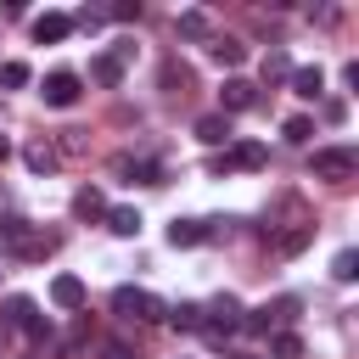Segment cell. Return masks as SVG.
<instances>
[{
  "mask_svg": "<svg viewBox=\"0 0 359 359\" xmlns=\"http://www.w3.org/2000/svg\"><path fill=\"white\" fill-rule=\"evenodd\" d=\"M309 168H314V180H331V185H348V180L359 174V151H353V146H320Z\"/></svg>",
  "mask_w": 359,
  "mask_h": 359,
  "instance_id": "6da1fadb",
  "label": "cell"
},
{
  "mask_svg": "<svg viewBox=\"0 0 359 359\" xmlns=\"http://www.w3.org/2000/svg\"><path fill=\"white\" fill-rule=\"evenodd\" d=\"M0 320H6V325H22V337H28L34 348H45V342L56 337V331H50V320L39 314V303H34V297H11Z\"/></svg>",
  "mask_w": 359,
  "mask_h": 359,
  "instance_id": "7a4b0ae2",
  "label": "cell"
},
{
  "mask_svg": "<svg viewBox=\"0 0 359 359\" xmlns=\"http://www.w3.org/2000/svg\"><path fill=\"white\" fill-rule=\"evenodd\" d=\"M112 309H118V314H129V320H146V325H157V320L168 314V303H163V297H151L146 286H118V292H112Z\"/></svg>",
  "mask_w": 359,
  "mask_h": 359,
  "instance_id": "3957f363",
  "label": "cell"
},
{
  "mask_svg": "<svg viewBox=\"0 0 359 359\" xmlns=\"http://www.w3.org/2000/svg\"><path fill=\"white\" fill-rule=\"evenodd\" d=\"M39 95H45V107H79V95H84V79H79V73H67V67H56V73H45Z\"/></svg>",
  "mask_w": 359,
  "mask_h": 359,
  "instance_id": "277c9868",
  "label": "cell"
},
{
  "mask_svg": "<svg viewBox=\"0 0 359 359\" xmlns=\"http://www.w3.org/2000/svg\"><path fill=\"white\" fill-rule=\"evenodd\" d=\"M247 107H258V84H247V79H224V90H219V112L236 118V112H247Z\"/></svg>",
  "mask_w": 359,
  "mask_h": 359,
  "instance_id": "5b68a950",
  "label": "cell"
},
{
  "mask_svg": "<svg viewBox=\"0 0 359 359\" xmlns=\"http://www.w3.org/2000/svg\"><path fill=\"white\" fill-rule=\"evenodd\" d=\"M50 303H56V309H73V314H79V309L90 303V286H84L79 275H56V280H50Z\"/></svg>",
  "mask_w": 359,
  "mask_h": 359,
  "instance_id": "8992f818",
  "label": "cell"
},
{
  "mask_svg": "<svg viewBox=\"0 0 359 359\" xmlns=\"http://www.w3.org/2000/svg\"><path fill=\"white\" fill-rule=\"evenodd\" d=\"M67 34H73V17H67V11H45V17H34V39H39V45H62Z\"/></svg>",
  "mask_w": 359,
  "mask_h": 359,
  "instance_id": "52a82bcc",
  "label": "cell"
},
{
  "mask_svg": "<svg viewBox=\"0 0 359 359\" xmlns=\"http://www.w3.org/2000/svg\"><path fill=\"white\" fill-rule=\"evenodd\" d=\"M196 140H202V146H230L236 129H230L224 112H202V118H196Z\"/></svg>",
  "mask_w": 359,
  "mask_h": 359,
  "instance_id": "ba28073f",
  "label": "cell"
},
{
  "mask_svg": "<svg viewBox=\"0 0 359 359\" xmlns=\"http://www.w3.org/2000/svg\"><path fill=\"white\" fill-rule=\"evenodd\" d=\"M73 219H84V224L107 219V196H101L95 185H79V191H73Z\"/></svg>",
  "mask_w": 359,
  "mask_h": 359,
  "instance_id": "9c48e42d",
  "label": "cell"
},
{
  "mask_svg": "<svg viewBox=\"0 0 359 359\" xmlns=\"http://www.w3.org/2000/svg\"><path fill=\"white\" fill-rule=\"evenodd\" d=\"M208 236H213V230H208L202 219H174V224H168V247H202Z\"/></svg>",
  "mask_w": 359,
  "mask_h": 359,
  "instance_id": "30bf717a",
  "label": "cell"
},
{
  "mask_svg": "<svg viewBox=\"0 0 359 359\" xmlns=\"http://www.w3.org/2000/svg\"><path fill=\"white\" fill-rule=\"evenodd\" d=\"M309 241H314V224H309V219H303V224H292V230H280V236H269V247H275L280 258H292V252H303Z\"/></svg>",
  "mask_w": 359,
  "mask_h": 359,
  "instance_id": "8fae6325",
  "label": "cell"
},
{
  "mask_svg": "<svg viewBox=\"0 0 359 359\" xmlns=\"http://www.w3.org/2000/svg\"><path fill=\"white\" fill-rule=\"evenodd\" d=\"M208 56H213L219 67H241V62H247V45L230 39V34H219V39H208Z\"/></svg>",
  "mask_w": 359,
  "mask_h": 359,
  "instance_id": "7c38bea8",
  "label": "cell"
},
{
  "mask_svg": "<svg viewBox=\"0 0 359 359\" xmlns=\"http://www.w3.org/2000/svg\"><path fill=\"white\" fill-rule=\"evenodd\" d=\"M292 95H303V101H314V95H325V73L320 67H292Z\"/></svg>",
  "mask_w": 359,
  "mask_h": 359,
  "instance_id": "4fadbf2b",
  "label": "cell"
},
{
  "mask_svg": "<svg viewBox=\"0 0 359 359\" xmlns=\"http://www.w3.org/2000/svg\"><path fill=\"white\" fill-rule=\"evenodd\" d=\"M224 157H230V168H264V157H269V151H264V140H236Z\"/></svg>",
  "mask_w": 359,
  "mask_h": 359,
  "instance_id": "5bb4252c",
  "label": "cell"
},
{
  "mask_svg": "<svg viewBox=\"0 0 359 359\" xmlns=\"http://www.w3.org/2000/svg\"><path fill=\"white\" fill-rule=\"evenodd\" d=\"M0 241H6L11 252H22V247L34 241V230H28V219H22V213H6V219H0Z\"/></svg>",
  "mask_w": 359,
  "mask_h": 359,
  "instance_id": "9a60e30c",
  "label": "cell"
},
{
  "mask_svg": "<svg viewBox=\"0 0 359 359\" xmlns=\"http://www.w3.org/2000/svg\"><path fill=\"white\" fill-rule=\"evenodd\" d=\"M174 28H180V39H213L208 11H180V17H174Z\"/></svg>",
  "mask_w": 359,
  "mask_h": 359,
  "instance_id": "2e32d148",
  "label": "cell"
},
{
  "mask_svg": "<svg viewBox=\"0 0 359 359\" xmlns=\"http://www.w3.org/2000/svg\"><path fill=\"white\" fill-rule=\"evenodd\" d=\"M90 79H95V84H107V90H118V84H123V62L107 50V56H95V62H90Z\"/></svg>",
  "mask_w": 359,
  "mask_h": 359,
  "instance_id": "e0dca14e",
  "label": "cell"
},
{
  "mask_svg": "<svg viewBox=\"0 0 359 359\" xmlns=\"http://www.w3.org/2000/svg\"><path fill=\"white\" fill-rule=\"evenodd\" d=\"M22 163H28L34 174H50V168H56V146H50V140H28V146H22Z\"/></svg>",
  "mask_w": 359,
  "mask_h": 359,
  "instance_id": "ac0fdd59",
  "label": "cell"
},
{
  "mask_svg": "<svg viewBox=\"0 0 359 359\" xmlns=\"http://www.w3.org/2000/svg\"><path fill=\"white\" fill-rule=\"evenodd\" d=\"M163 320H168L174 331H202V303H174Z\"/></svg>",
  "mask_w": 359,
  "mask_h": 359,
  "instance_id": "d6986e66",
  "label": "cell"
},
{
  "mask_svg": "<svg viewBox=\"0 0 359 359\" xmlns=\"http://www.w3.org/2000/svg\"><path fill=\"white\" fill-rule=\"evenodd\" d=\"M107 230L112 236H140V213L135 208H107Z\"/></svg>",
  "mask_w": 359,
  "mask_h": 359,
  "instance_id": "ffe728a7",
  "label": "cell"
},
{
  "mask_svg": "<svg viewBox=\"0 0 359 359\" xmlns=\"http://www.w3.org/2000/svg\"><path fill=\"white\" fill-rule=\"evenodd\" d=\"M269 353L275 359H303V337L297 331H269Z\"/></svg>",
  "mask_w": 359,
  "mask_h": 359,
  "instance_id": "44dd1931",
  "label": "cell"
},
{
  "mask_svg": "<svg viewBox=\"0 0 359 359\" xmlns=\"http://www.w3.org/2000/svg\"><path fill=\"white\" fill-rule=\"evenodd\" d=\"M280 79H292V56L275 45V50L264 56V84H280Z\"/></svg>",
  "mask_w": 359,
  "mask_h": 359,
  "instance_id": "7402d4cb",
  "label": "cell"
},
{
  "mask_svg": "<svg viewBox=\"0 0 359 359\" xmlns=\"http://www.w3.org/2000/svg\"><path fill=\"white\" fill-rule=\"evenodd\" d=\"M280 135H286L292 146H309V140H314V118H303V112H297V118H286V123H280Z\"/></svg>",
  "mask_w": 359,
  "mask_h": 359,
  "instance_id": "603a6c76",
  "label": "cell"
},
{
  "mask_svg": "<svg viewBox=\"0 0 359 359\" xmlns=\"http://www.w3.org/2000/svg\"><path fill=\"white\" fill-rule=\"evenodd\" d=\"M185 84H191V67H180V62H163V90H168V95H185Z\"/></svg>",
  "mask_w": 359,
  "mask_h": 359,
  "instance_id": "cb8c5ba5",
  "label": "cell"
},
{
  "mask_svg": "<svg viewBox=\"0 0 359 359\" xmlns=\"http://www.w3.org/2000/svg\"><path fill=\"white\" fill-rule=\"evenodd\" d=\"M28 79H34V73H28V62H0V84H6V90H22Z\"/></svg>",
  "mask_w": 359,
  "mask_h": 359,
  "instance_id": "d4e9b609",
  "label": "cell"
},
{
  "mask_svg": "<svg viewBox=\"0 0 359 359\" xmlns=\"http://www.w3.org/2000/svg\"><path fill=\"white\" fill-rule=\"evenodd\" d=\"M331 275H337V280H353V275H359V252H353V247H342V252L331 258Z\"/></svg>",
  "mask_w": 359,
  "mask_h": 359,
  "instance_id": "484cf974",
  "label": "cell"
},
{
  "mask_svg": "<svg viewBox=\"0 0 359 359\" xmlns=\"http://www.w3.org/2000/svg\"><path fill=\"white\" fill-rule=\"evenodd\" d=\"M107 17L112 22H140V0H118V6H107Z\"/></svg>",
  "mask_w": 359,
  "mask_h": 359,
  "instance_id": "4316f807",
  "label": "cell"
},
{
  "mask_svg": "<svg viewBox=\"0 0 359 359\" xmlns=\"http://www.w3.org/2000/svg\"><path fill=\"white\" fill-rule=\"evenodd\" d=\"M101 359H140V353H135L123 337H107V342H101Z\"/></svg>",
  "mask_w": 359,
  "mask_h": 359,
  "instance_id": "83f0119b",
  "label": "cell"
},
{
  "mask_svg": "<svg viewBox=\"0 0 359 359\" xmlns=\"http://www.w3.org/2000/svg\"><path fill=\"white\" fill-rule=\"evenodd\" d=\"M348 118V101H325V123H342Z\"/></svg>",
  "mask_w": 359,
  "mask_h": 359,
  "instance_id": "f1b7e54d",
  "label": "cell"
},
{
  "mask_svg": "<svg viewBox=\"0 0 359 359\" xmlns=\"http://www.w3.org/2000/svg\"><path fill=\"white\" fill-rule=\"evenodd\" d=\"M224 359H258V353H247V348H230V353H224Z\"/></svg>",
  "mask_w": 359,
  "mask_h": 359,
  "instance_id": "f546056e",
  "label": "cell"
},
{
  "mask_svg": "<svg viewBox=\"0 0 359 359\" xmlns=\"http://www.w3.org/2000/svg\"><path fill=\"white\" fill-rule=\"evenodd\" d=\"M6 157H11V140H6V135H0V163H6Z\"/></svg>",
  "mask_w": 359,
  "mask_h": 359,
  "instance_id": "4dcf8cb0",
  "label": "cell"
},
{
  "mask_svg": "<svg viewBox=\"0 0 359 359\" xmlns=\"http://www.w3.org/2000/svg\"><path fill=\"white\" fill-rule=\"evenodd\" d=\"M0 342H6V320H0Z\"/></svg>",
  "mask_w": 359,
  "mask_h": 359,
  "instance_id": "1f68e13d",
  "label": "cell"
},
{
  "mask_svg": "<svg viewBox=\"0 0 359 359\" xmlns=\"http://www.w3.org/2000/svg\"><path fill=\"white\" fill-rule=\"evenodd\" d=\"M34 359H39V353H34Z\"/></svg>",
  "mask_w": 359,
  "mask_h": 359,
  "instance_id": "d6a6232c",
  "label": "cell"
}]
</instances>
